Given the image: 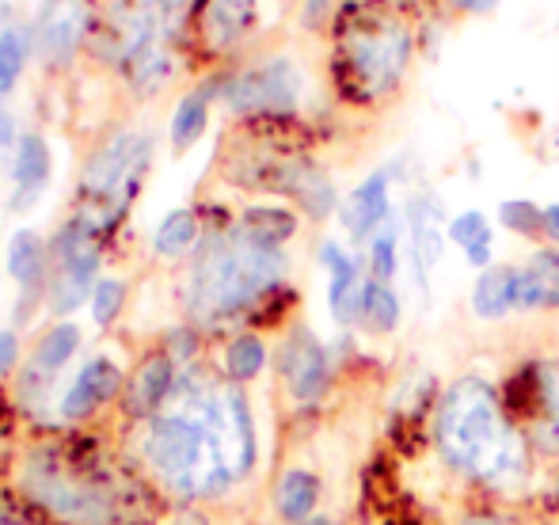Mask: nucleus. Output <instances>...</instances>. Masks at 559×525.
<instances>
[{
	"instance_id": "nucleus-1",
	"label": "nucleus",
	"mask_w": 559,
	"mask_h": 525,
	"mask_svg": "<svg viewBox=\"0 0 559 525\" xmlns=\"http://www.w3.org/2000/svg\"><path fill=\"white\" fill-rule=\"evenodd\" d=\"M179 404L145 427V461L183 499H217L248 480L259 461L255 415L243 385L179 378Z\"/></svg>"
},
{
	"instance_id": "nucleus-2",
	"label": "nucleus",
	"mask_w": 559,
	"mask_h": 525,
	"mask_svg": "<svg viewBox=\"0 0 559 525\" xmlns=\"http://www.w3.org/2000/svg\"><path fill=\"white\" fill-rule=\"evenodd\" d=\"M430 442L449 473L487 499H514L533 480L537 453L510 415L502 389L479 373H461L438 393Z\"/></svg>"
},
{
	"instance_id": "nucleus-3",
	"label": "nucleus",
	"mask_w": 559,
	"mask_h": 525,
	"mask_svg": "<svg viewBox=\"0 0 559 525\" xmlns=\"http://www.w3.org/2000/svg\"><path fill=\"white\" fill-rule=\"evenodd\" d=\"M289 274L286 248H266L243 237L236 225L210 232L194 252L187 282V312L199 324H225L263 309Z\"/></svg>"
},
{
	"instance_id": "nucleus-4",
	"label": "nucleus",
	"mask_w": 559,
	"mask_h": 525,
	"mask_svg": "<svg viewBox=\"0 0 559 525\" xmlns=\"http://www.w3.org/2000/svg\"><path fill=\"white\" fill-rule=\"evenodd\" d=\"M412 31L407 23H361L338 38L335 88L354 104L392 99L412 69Z\"/></svg>"
},
{
	"instance_id": "nucleus-5",
	"label": "nucleus",
	"mask_w": 559,
	"mask_h": 525,
	"mask_svg": "<svg viewBox=\"0 0 559 525\" xmlns=\"http://www.w3.org/2000/svg\"><path fill=\"white\" fill-rule=\"evenodd\" d=\"M510 415L530 438L533 453L545 461H559V362L533 358L518 366L502 385Z\"/></svg>"
},
{
	"instance_id": "nucleus-6",
	"label": "nucleus",
	"mask_w": 559,
	"mask_h": 525,
	"mask_svg": "<svg viewBox=\"0 0 559 525\" xmlns=\"http://www.w3.org/2000/svg\"><path fill=\"white\" fill-rule=\"evenodd\" d=\"M305 96V73L294 58L274 53L222 81V99L236 119H289Z\"/></svg>"
},
{
	"instance_id": "nucleus-7",
	"label": "nucleus",
	"mask_w": 559,
	"mask_h": 525,
	"mask_svg": "<svg viewBox=\"0 0 559 525\" xmlns=\"http://www.w3.org/2000/svg\"><path fill=\"white\" fill-rule=\"evenodd\" d=\"M148 153H153L148 133H118L88 156L81 171V194L92 202H107L111 214H122L138 191L141 171L148 168Z\"/></svg>"
},
{
	"instance_id": "nucleus-8",
	"label": "nucleus",
	"mask_w": 559,
	"mask_h": 525,
	"mask_svg": "<svg viewBox=\"0 0 559 525\" xmlns=\"http://www.w3.org/2000/svg\"><path fill=\"white\" fill-rule=\"evenodd\" d=\"M274 366H278L282 389H286V396L294 399L297 407L324 404L335 385V370H338L332 347H324L320 335L305 324H294L286 332L278 355H274Z\"/></svg>"
},
{
	"instance_id": "nucleus-9",
	"label": "nucleus",
	"mask_w": 559,
	"mask_h": 525,
	"mask_svg": "<svg viewBox=\"0 0 559 525\" xmlns=\"http://www.w3.org/2000/svg\"><path fill=\"white\" fill-rule=\"evenodd\" d=\"M27 488L46 511L69 525H111L115 518V499L99 484L81 480V476L43 468L27 476Z\"/></svg>"
},
{
	"instance_id": "nucleus-10",
	"label": "nucleus",
	"mask_w": 559,
	"mask_h": 525,
	"mask_svg": "<svg viewBox=\"0 0 559 525\" xmlns=\"http://www.w3.org/2000/svg\"><path fill=\"white\" fill-rule=\"evenodd\" d=\"M96 27V8L92 0H46L38 12L31 38H35V58L43 65H69L88 43Z\"/></svg>"
},
{
	"instance_id": "nucleus-11",
	"label": "nucleus",
	"mask_w": 559,
	"mask_h": 525,
	"mask_svg": "<svg viewBox=\"0 0 559 525\" xmlns=\"http://www.w3.org/2000/svg\"><path fill=\"white\" fill-rule=\"evenodd\" d=\"M81 327L73 320H61V324H50L31 347V358L20 373V404H43L50 396V385L58 381V373L73 362V355L81 350Z\"/></svg>"
},
{
	"instance_id": "nucleus-12",
	"label": "nucleus",
	"mask_w": 559,
	"mask_h": 525,
	"mask_svg": "<svg viewBox=\"0 0 559 525\" xmlns=\"http://www.w3.org/2000/svg\"><path fill=\"white\" fill-rule=\"evenodd\" d=\"M8 274H12L15 286H20L15 324H27L35 305L46 301V289H50V274H53L50 244H46L35 229L12 232V240H8Z\"/></svg>"
},
{
	"instance_id": "nucleus-13",
	"label": "nucleus",
	"mask_w": 559,
	"mask_h": 525,
	"mask_svg": "<svg viewBox=\"0 0 559 525\" xmlns=\"http://www.w3.org/2000/svg\"><path fill=\"white\" fill-rule=\"evenodd\" d=\"M317 260L328 271V312L343 332L358 327L361 289H366V260L346 252L338 240H320Z\"/></svg>"
},
{
	"instance_id": "nucleus-14",
	"label": "nucleus",
	"mask_w": 559,
	"mask_h": 525,
	"mask_svg": "<svg viewBox=\"0 0 559 525\" xmlns=\"http://www.w3.org/2000/svg\"><path fill=\"white\" fill-rule=\"evenodd\" d=\"M404 248L412 260V282L427 297V278L442 263L445 232L438 225V199L435 194H412L404 206Z\"/></svg>"
},
{
	"instance_id": "nucleus-15",
	"label": "nucleus",
	"mask_w": 559,
	"mask_h": 525,
	"mask_svg": "<svg viewBox=\"0 0 559 525\" xmlns=\"http://www.w3.org/2000/svg\"><path fill=\"white\" fill-rule=\"evenodd\" d=\"M392 214H396V210H392V171L389 168L369 171V176L338 202V225H343L346 237L361 248H366V240L373 237Z\"/></svg>"
},
{
	"instance_id": "nucleus-16",
	"label": "nucleus",
	"mask_w": 559,
	"mask_h": 525,
	"mask_svg": "<svg viewBox=\"0 0 559 525\" xmlns=\"http://www.w3.org/2000/svg\"><path fill=\"white\" fill-rule=\"evenodd\" d=\"M179 385V366L168 350H156V355L141 358L138 370L130 373L122 389V407L130 419H156L164 411V404L171 399Z\"/></svg>"
},
{
	"instance_id": "nucleus-17",
	"label": "nucleus",
	"mask_w": 559,
	"mask_h": 525,
	"mask_svg": "<svg viewBox=\"0 0 559 525\" xmlns=\"http://www.w3.org/2000/svg\"><path fill=\"white\" fill-rule=\"evenodd\" d=\"M126 389L122 381V370H118L115 358H88V362L76 370L73 385L66 389V396H61V419L66 422H84L92 419V415L99 411V407H107L111 399H118V393Z\"/></svg>"
},
{
	"instance_id": "nucleus-18",
	"label": "nucleus",
	"mask_w": 559,
	"mask_h": 525,
	"mask_svg": "<svg viewBox=\"0 0 559 525\" xmlns=\"http://www.w3.org/2000/svg\"><path fill=\"white\" fill-rule=\"evenodd\" d=\"M50 171H53V160H50V145H46L43 133L27 130L20 133L15 141V156H12V210L15 214H27L38 199L46 194L50 187Z\"/></svg>"
},
{
	"instance_id": "nucleus-19",
	"label": "nucleus",
	"mask_w": 559,
	"mask_h": 525,
	"mask_svg": "<svg viewBox=\"0 0 559 525\" xmlns=\"http://www.w3.org/2000/svg\"><path fill=\"white\" fill-rule=\"evenodd\" d=\"M194 23L210 50H233L255 27V0H199Z\"/></svg>"
},
{
	"instance_id": "nucleus-20",
	"label": "nucleus",
	"mask_w": 559,
	"mask_h": 525,
	"mask_svg": "<svg viewBox=\"0 0 559 525\" xmlns=\"http://www.w3.org/2000/svg\"><path fill=\"white\" fill-rule=\"evenodd\" d=\"M320 496H324V484L312 468L305 465H289L286 473L274 480L271 488V506L278 514L282 525H301L317 514Z\"/></svg>"
},
{
	"instance_id": "nucleus-21",
	"label": "nucleus",
	"mask_w": 559,
	"mask_h": 525,
	"mask_svg": "<svg viewBox=\"0 0 559 525\" xmlns=\"http://www.w3.org/2000/svg\"><path fill=\"white\" fill-rule=\"evenodd\" d=\"M514 312V266L495 263L472 282V317L484 324H499Z\"/></svg>"
},
{
	"instance_id": "nucleus-22",
	"label": "nucleus",
	"mask_w": 559,
	"mask_h": 525,
	"mask_svg": "<svg viewBox=\"0 0 559 525\" xmlns=\"http://www.w3.org/2000/svg\"><path fill=\"white\" fill-rule=\"evenodd\" d=\"M222 96V81H202L199 88H191L183 99L176 104V111H171V148L176 153H187V148L194 145V141L206 133L210 127V107H214V99Z\"/></svg>"
},
{
	"instance_id": "nucleus-23",
	"label": "nucleus",
	"mask_w": 559,
	"mask_h": 525,
	"mask_svg": "<svg viewBox=\"0 0 559 525\" xmlns=\"http://www.w3.org/2000/svg\"><path fill=\"white\" fill-rule=\"evenodd\" d=\"M400 320H404V301H400L396 286L381 278H369L361 289V309H358V327L373 339H389L400 332Z\"/></svg>"
},
{
	"instance_id": "nucleus-24",
	"label": "nucleus",
	"mask_w": 559,
	"mask_h": 525,
	"mask_svg": "<svg viewBox=\"0 0 559 525\" xmlns=\"http://www.w3.org/2000/svg\"><path fill=\"white\" fill-rule=\"evenodd\" d=\"M445 240L461 248L464 263L476 266V271L495 266V229L484 210H464V214H456L453 222L445 225Z\"/></svg>"
},
{
	"instance_id": "nucleus-25",
	"label": "nucleus",
	"mask_w": 559,
	"mask_h": 525,
	"mask_svg": "<svg viewBox=\"0 0 559 525\" xmlns=\"http://www.w3.org/2000/svg\"><path fill=\"white\" fill-rule=\"evenodd\" d=\"M233 225L248 240L266 248H286L301 229V222H297V214L289 206H248Z\"/></svg>"
},
{
	"instance_id": "nucleus-26",
	"label": "nucleus",
	"mask_w": 559,
	"mask_h": 525,
	"mask_svg": "<svg viewBox=\"0 0 559 525\" xmlns=\"http://www.w3.org/2000/svg\"><path fill=\"white\" fill-rule=\"evenodd\" d=\"M202 244V222L194 210H171L168 217H164L160 225H156L153 232V252L160 255V260H183V255L199 252Z\"/></svg>"
},
{
	"instance_id": "nucleus-27",
	"label": "nucleus",
	"mask_w": 559,
	"mask_h": 525,
	"mask_svg": "<svg viewBox=\"0 0 559 525\" xmlns=\"http://www.w3.org/2000/svg\"><path fill=\"white\" fill-rule=\"evenodd\" d=\"M266 362H271V347H266V339L255 332L233 335L222 350L225 381H233V385H248V381H255L259 373L266 370Z\"/></svg>"
},
{
	"instance_id": "nucleus-28",
	"label": "nucleus",
	"mask_w": 559,
	"mask_h": 525,
	"mask_svg": "<svg viewBox=\"0 0 559 525\" xmlns=\"http://www.w3.org/2000/svg\"><path fill=\"white\" fill-rule=\"evenodd\" d=\"M400 255H404V217L392 214L373 237L366 240V274L369 278H381V282H396L400 274Z\"/></svg>"
},
{
	"instance_id": "nucleus-29",
	"label": "nucleus",
	"mask_w": 559,
	"mask_h": 525,
	"mask_svg": "<svg viewBox=\"0 0 559 525\" xmlns=\"http://www.w3.org/2000/svg\"><path fill=\"white\" fill-rule=\"evenodd\" d=\"M559 289L533 263L514 266V312L533 317V312H556Z\"/></svg>"
},
{
	"instance_id": "nucleus-30",
	"label": "nucleus",
	"mask_w": 559,
	"mask_h": 525,
	"mask_svg": "<svg viewBox=\"0 0 559 525\" xmlns=\"http://www.w3.org/2000/svg\"><path fill=\"white\" fill-rule=\"evenodd\" d=\"M31 50H35V38H31V31L20 27V23H12V27L0 35V96H8V92L20 84Z\"/></svg>"
},
{
	"instance_id": "nucleus-31",
	"label": "nucleus",
	"mask_w": 559,
	"mask_h": 525,
	"mask_svg": "<svg viewBox=\"0 0 559 525\" xmlns=\"http://www.w3.org/2000/svg\"><path fill=\"white\" fill-rule=\"evenodd\" d=\"M499 225L514 232V237L533 240V244H545V206H537L533 199H502Z\"/></svg>"
},
{
	"instance_id": "nucleus-32",
	"label": "nucleus",
	"mask_w": 559,
	"mask_h": 525,
	"mask_svg": "<svg viewBox=\"0 0 559 525\" xmlns=\"http://www.w3.org/2000/svg\"><path fill=\"white\" fill-rule=\"evenodd\" d=\"M126 73H130V81H133V88H138V92H160L164 84H168V76H171V58L153 46V50L138 53V58L126 65Z\"/></svg>"
},
{
	"instance_id": "nucleus-33",
	"label": "nucleus",
	"mask_w": 559,
	"mask_h": 525,
	"mask_svg": "<svg viewBox=\"0 0 559 525\" xmlns=\"http://www.w3.org/2000/svg\"><path fill=\"white\" fill-rule=\"evenodd\" d=\"M126 297H130V286L126 278H99L96 289H92V320L99 327H111L126 309Z\"/></svg>"
},
{
	"instance_id": "nucleus-34",
	"label": "nucleus",
	"mask_w": 559,
	"mask_h": 525,
	"mask_svg": "<svg viewBox=\"0 0 559 525\" xmlns=\"http://www.w3.org/2000/svg\"><path fill=\"white\" fill-rule=\"evenodd\" d=\"M453 525H518V518H510L502 506L484 503V506H468V511H464Z\"/></svg>"
},
{
	"instance_id": "nucleus-35",
	"label": "nucleus",
	"mask_w": 559,
	"mask_h": 525,
	"mask_svg": "<svg viewBox=\"0 0 559 525\" xmlns=\"http://www.w3.org/2000/svg\"><path fill=\"white\" fill-rule=\"evenodd\" d=\"M15 366H20V335H15V327H4L0 332V381L12 378Z\"/></svg>"
},
{
	"instance_id": "nucleus-36",
	"label": "nucleus",
	"mask_w": 559,
	"mask_h": 525,
	"mask_svg": "<svg viewBox=\"0 0 559 525\" xmlns=\"http://www.w3.org/2000/svg\"><path fill=\"white\" fill-rule=\"evenodd\" d=\"M194 350H199V335H194L191 327H179V332L168 335V355L176 358V366H183L187 358H194Z\"/></svg>"
},
{
	"instance_id": "nucleus-37",
	"label": "nucleus",
	"mask_w": 559,
	"mask_h": 525,
	"mask_svg": "<svg viewBox=\"0 0 559 525\" xmlns=\"http://www.w3.org/2000/svg\"><path fill=\"white\" fill-rule=\"evenodd\" d=\"M525 263L537 266V271L545 274V278L559 289V248H548V244H545V248H537V252H533Z\"/></svg>"
},
{
	"instance_id": "nucleus-38",
	"label": "nucleus",
	"mask_w": 559,
	"mask_h": 525,
	"mask_svg": "<svg viewBox=\"0 0 559 525\" xmlns=\"http://www.w3.org/2000/svg\"><path fill=\"white\" fill-rule=\"evenodd\" d=\"M545 244L559 248V202L545 206Z\"/></svg>"
},
{
	"instance_id": "nucleus-39",
	"label": "nucleus",
	"mask_w": 559,
	"mask_h": 525,
	"mask_svg": "<svg viewBox=\"0 0 559 525\" xmlns=\"http://www.w3.org/2000/svg\"><path fill=\"white\" fill-rule=\"evenodd\" d=\"M449 4H453L456 12L484 15V12H491V8H499V0H449Z\"/></svg>"
},
{
	"instance_id": "nucleus-40",
	"label": "nucleus",
	"mask_w": 559,
	"mask_h": 525,
	"mask_svg": "<svg viewBox=\"0 0 559 525\" xmlns=\"http://www.w3.org/2000/svg\"><path fill=\"white\" fill-rule=\"evenodd\" d=\"M15 141H20V133H15L12 115H8V111H0V148H8V145L15 148Z\"/></svg>"
},
{
	"instance_id": "nucleus-41",
	"label": "nucleus",
	"mask_w": 559,
	"mask_h": 525,
	"mask_svg": "<svg viewBox=\"0 0 559 525\" xmlns=\"http://www.w3.org/2000/svg\"><path fill=\"white\" fill-rule=\"evenodd\" d=\"M171 525H210V518H206V514H202V511H183V514H179V518L171 522Z\"/></svg>"
},
{
	"instance_id": "nucleus-42",
	"label": "nucleus",
	"mask_w": 559,
	"mask_h": 525,
	"mask_svg": "<svg viewBox=\"0 0 559 525\" xmlns=\"http://www.w3.org/2000/svg\"><path fill=\"white\" fill-rule=\"evenodd\" d=\"M548 503L559 511V461L552 465V480H548Z\"/></svg>"
},
{
	"instance_id": "nucleus-43",
	"label": "nucleus",
	"mask_w": 559,
	"mask_h": 525,
	"mask_svg": "<svg viewBox=\"0 0 559 525\" xmlns=\"http://www.w3.org/2000/svg\"><path fill=\"white\" fill-rule=\"evenodd\" d=\"M8 15H12V8H8L4 0H0V35H4V31L12 27V23H8Z\"/></svg>"
},
{
	"instance_id": "nucleus-44",
	"label": "nucleus",
	"mask_w": 559,
	"mask_h": 525,
	"mask_svg": "<svg viewBox=\"0 0 559 525\" xmlns=\"http://www.w3.org/2000/svg\"><path fill=\"white\" fill-rule=\"evenodd\" d=\"M301 525H335V518H328V514H312V518L301 522Z\"/></svg>"
}]
</instances>
